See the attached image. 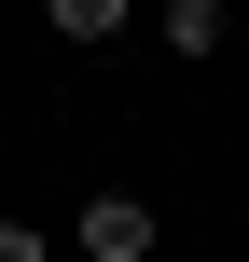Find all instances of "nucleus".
Segmentation results:
<instances>
[{
	"mask_svg": "<svg viewBox=\"0 0 249 262\" xmlns=\"http://www.w3.org/2000/svg\"><path fill=\"white\" fill-rule=\"evenodd\" d=\"M166 41L180 55H222V0H166Z\"/></svg>",
	"mask_w": 249,
	"mask_h": 262,
	"instance_id": "7ed1b4c3",
	"label": "nucleus"
},
{
	"mask_svg": "<svg viewBox=\"0 0 249 262\" xmlns=\"http://www.w3.org/2000/svg\"><path fill=\"white\" fill-rule=\"evenodd\" d=\"M69 235H83V262H152V207H139V193H97Z\"/></svg>",
	"mask_w": 249,
	"mask_h": 262,
	"instance_id": "f257e3e1",
	"label": "nucleus"
},
{
	"mask_svg": "<svg viewBox=\"0 0 249 262\" xmlns=\"http://www.w3.org/2000/svg\"><path fill=\"white\" fill-rule=\"evenodd\" d=\"M0 262H42V235H28V221H0Z\"/></svg>",
	"mask_w": 249,
	"mask_h": 262,
	"instance_id": "20e7f679",
	"label": "nucleus"
},
{
	"mask_svg": "<svg viewBox=\"0 0 249 262\" xmlns=\"http://www.w3.org/2000/svg\"><path fill=\"white\" fill-rule=\"evenodd\" d=\"M42 14H55V41H111V28L139 14V0H42Z\"/></svg>",
	"mask_w": 249,
	"mask_h": 262,
	"instance_id": "f03ea898",
	"label": "nucleus"
}]
</instances>
